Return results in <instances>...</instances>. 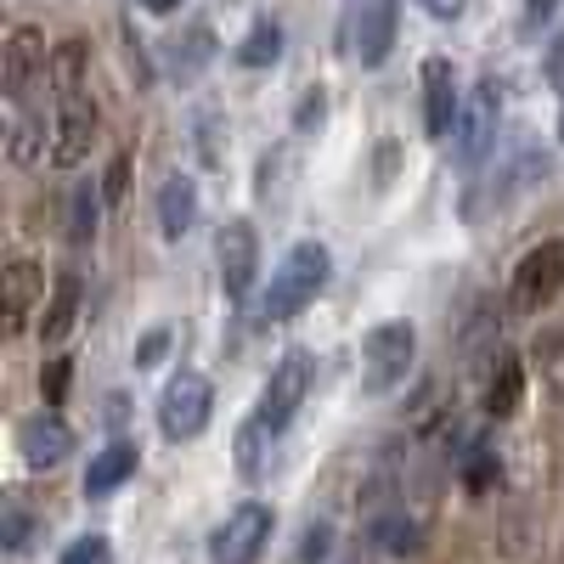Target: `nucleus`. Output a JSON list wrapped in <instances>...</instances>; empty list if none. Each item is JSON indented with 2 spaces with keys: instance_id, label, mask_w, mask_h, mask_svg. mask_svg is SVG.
<instances>
[{
  "instance_id": "obj_1",
  "label": "nucleus",
  "mask_w": 564,
  "mask_h": 564,
  "mask_svg": "<svg viewBox=\"0 0 564 564\" xmlns=\"http://www.w3.org/2000/svg\"><path fill=\"white\" fill-rule=\"evenodd\" d=\"M327 276H334V254L322 243H294L289 260H282L265 282L260 294V322L276 327V322H294L305 305H316V294L327 289Z\"/></svg>"
},
{
  "instance_id": "obj_2",
  "label": "nucleus",
  "mask_w": 564,
  "mask_h": 564,
  "mask_svg": "<svg viewBox=\"0 0 564 564\" xmlns=\"http://www.w3.org/2000/svg\"><path fill=\"white\" fill-rule=\"evenodd\" d=\"M417 361V327L406 316L379 322L372 334L361 339V390L367 395H390L406 384V372Z\"/></svg>"
},
{
  "instance_id": "obj_3",
  "label": "nucleus",
  "mask_w": 564,
  "mask_h": 564,
  "mask_svg": "<svg viewBox=\"0 0 564 564\" xmlns=\"http://www.w3.org/2000/svg\"><path fill=\"white\" fill-rule=\"evenodd\" d=\"M311 379H316V356L311 350H289L276 367H271V379H265V390H260V401H254V423L276 441V435H289V423L300 417V406H305V395H311Z\"/></svg>"
},
{
  "instance_id": "obj_4",
  "label": "nucleus",
  "mask_w": 564,
  "mask_h": 564,
  "mask_svg": "<svg viewBox=\"0 0 564 564\" xmlns=\"http://www.w3.org/2000/svg\"><path fill=\"white\" fill-rule=\"evenodd\" d=\"M209 417H215V384L204 379V372L181 367L159 395V435L170 446H186V441H198L209 430Z\"/></svg>"
},
{
  "instance_id": "obj_5",
  "label": "nucleus",
  "mask_w": 564,
  "mask_h": 564,
  "mask_svg": "<svg viewBox=\"0 0 564 564\" xmlns=\"http://www.w3.org/2000/svg\"><path fill=\"white\" fill-rule=\"evenodd\" d=\"M271 536H276V508L260 502V497H249V502H238L215 525L209 564H260V553L271 547Z\"/></svg>"
},
{
  "instance_id": "obj_6",
  "label": "nucleus",
  "mask_w": 564,
  "mask_h": 564,
  "mask_svg": "<svg viewBox=\"0 0 564 564\" xmlns=\"http://www.w3.org/2000/svg\"><path fill=\"white\" fill-rule=\"evenodd\" d=\"M558 289H564V243L547 238V243H536L520 265H513V276H508V311L513 316H542L558 300Z\"/></svg>"
},
{
  "instance_id": "obj_7",
  "label": "nucleus",
  "mask_w": 564,
  "mask_h": 564,
  "mask_svg": "<svg viewBox=\"0 0 564 564\" xmlns=\"http://www.w3.org/2000/svg\"><path fill=\"white\" fill-rule=\"evenodd\" d=\"M215 265H220V294L231 305H243L260 282V231L254 220H226L220 226V243H215Z\"/></svg>"
},
{
  "instance_id": "obj_8",
  "label": "nucleus",
  "mask_w": 564,
  "mask_h": 564,
  "mask_svg": "<svg viewBox=\"0 0 564 564\" xmlns=\"http://www.w3.org/2000/svg\"><path fill=\"white\" fill-rule=\"evenodd\" d=\"M497 124H502V90H497V79H480L463 97V113H457V130H452L457 159L463 164H480L497 148Z\"/></svg>"
},
{
  "instance_id": "obj_9",
  "label": "nucleus",
  "mask_w": 564,
  "mask_h": 564,
  "mask_svg": "<svg viewBox=\"0 0 564 564\" xmlns=\"http://www.w3.org/2000/svg\"><path fill=\"white\" fill-rule=\"evenodd\" d=\"M90 141H97V102H90V97H57V119H52V164H57V170L85 164Z\"/></svg>"
},
{
  "instance_id": "obj_10",
  "label": "nucleus",
  "mask_w": 564,
  "mask_h": 564,
  "mask_svg": "<svg viewBox=\"0 0 564 564\" xmlns=\"http://www.w3.org/2000/svg\"><path fill=\"white\" fill-rule=\"evenodd\" d=\"M45 74H52L45 34H40L34 23H18V29L7 34V63H0V85H7V97L23 102L29 90H34V79H45Z\"/></svg>"
},
{
  "instance_id": "obj_11",
  "label": "nucleus",
  "mask_w": 564,
  "mask_h": 564,
  "mask_svg": "<svg viewBox=\"0 0 564 564\" xmlns=\"http://www.w3.org/2000/svg\"><path fill=\"white\" fill-rule=\"evenodd\" d=\"M34 300H45V271H40V260L12 254L7 265H0V327H7V334H23Z\"/></svg>"
},
{
  "instance_id": "obj_12",
  "label": "nucleus",
  "mask_w": 564,
  "mask_h": 564,
  "mask_svg": "<svg viewBox=\"0 0 564 564\" xmlns=\"http://www.w3.org/2000/svg\"><path fill=\"white\" fill-rule=\"evenodd\" d=\"M18 452L29 468H57L74 457V430L57 417V412H34L18 423Z\"/></svg>"
},
{
  "instance_id": "obj_13",
  "label": "nucleus",
  "mask_w": 564,
  "mask_h": 564,
  "mask_svg": "<svg viewBox=\"0 0 564 564\" xmlns=\"http://www.w3.org/2000/svg\"><path fill=\"white\" fill-rule=\"evenodd\" d=\"M457 113H463L457 74H452L446 57H430V63H423V130H430V135H452Z\"/></svg>"
},
{
  "instance_id": "obj_14",
  "label": "nucleus",
  "mask_w": 564,
  "mask_h": 564,
  "mask_svg": "<svg viewBox=\"0 0 564 564\" xmlns=\"http://www.w3.org/2000/svg\"><path fill=\"white\" fill-rule=\"evenodd\" d=\"M395 23H401V7L395 0H367L361 18H356V63L361 68H379L395 45Z\"/></svg>"
},
{
  "instance_id": "obj_15",
  "label": "nucleus",
  "mask_w": 564,
  "mask_h": 564,
  "mask_svg": "<svg viewBox=\"0 0 564 564\" xmlns=\"http://www.w3.org/2000/svg\"><path fill=\"white\" fill-rule=\"evenodd\" d=\"M198 226V181L193 175H164L159 186V231L170 243H181Z\"/></svg>"
},
{
  "instance_id": "obj_16",
  "label": "nucleus",
  "mask_w": 564,
  "mask_h": 564,
  "mask_svg": "<svg viewBox=\"0 0 564 564\" xmlns=\"http://www.w3.org/2000/svg\"><path fill=\"white\" fill-rule=\"evenodd\" d=\"M79 276L74 271H63L57 282H52V294H45V305H40V339L45 345H63L68 334H74V322H79Z\"/></svg>"
},
{
  "instance_id": "obj_17",
  "label": "nucleus",
  "mask_w": 564,
  "mask_h": 564,
  "mask_svg": "<svg viewBox=\"0 0 564 564\" xmlns=\"http://www.w3.org/2000/svg\"><path fill=\"white\" fill-rule=\"evenodd\" d=\"M135 463H141V452H135L130 441L102 446L97 457H90V468H85V497H113V491L135 475Z\"/></svg>"
},
{
  "instance_id": "obj_18",
  "label": "nucleus",
  "mask_w": 564,
  "mask_h": 564,
  "mask_svg": "<svg viewBox=\"0 0 564 564\" xmlns=\"http://www.w3.org/2000/svg\"><path fill=\"white\" fill-rule=\"evenodd\" d=\"M491 372H497V379L486 384V412H491V417H508L513 406H520V390H525L520 356H502V361H497Z\"/></svg>"
},
{
  "instance_id": "obj_19",
  "label": "nucleus",
  "mask_w": 564,
  "mask_h": 564,
  "mask_svg": "<svg viewBox=\"0 0 564 564\" xmlns=\"http://www.w3.org/2000/svg\"><path fill=\"white\" fill-rule=\"evenodd\" d=\"M170 57H175V74L181 79H198L204 68H209V57H215V34L198 23V29H186L175 45H170Z\"/></svg>"
},
{
  "instance_id": "obj_20",
  "label": "nucleus",
  "mask_w": 564,
  "mask_h": 564,
  "mask_svg": "<svg viewBox=\"0 0 564 564\" xmlns=\"http://www.w3.org/2000/svg\"><path fill=\"white\" fill-rule=\"evenodd\" d=\"M52 85L57 97H85V40H63L52 52Z\"/></svg>"
},
{
  "instance_id": "obj_21",
  "label": "nucleus",
  "mask_w": 564,
  "mask_h": 564,
  "mask_svg": "<svg viewBox=\"0 0 564 564\" xmlns=\"http://www.w3.org/2000/svg\"><path fill=\"white\" fill-rule=\"evenodd\" d=\"M97 215H102V186L79 181L74 186V204H68V238L74 243H90V238H97Z\"/></svg>"
},
{
  "instance_id": "obj_22",
  "label": "nucleus",
  "mask_w": 564,
  "mask_h": 564,
  "mask_svg": "<svg viewBox=\"0 0 564 564\" xmlns=\"http://www.w3.org/2000/svg\"><path fill=\"white\" fill-rule=\"evenodd\" d=\"M45 148H52V141H45V124H40L34 113H18L12 130H7V153H12V164H40Z\"/></svg>"
},
{
  "instance_id": "obj_23",
  "label": "nucleus",
  "mask_w": 564,
  "mask_h": 564,
  "mask_svg": "<svg viewBox=\"0 0 564 564\" xmlns=\"http://www.w3.org/2000/svg\"><path fill=\"white\" fill-rule=\"evenodd\" d=\"M282 57V29L271 23V18H260L249 34H243V45H238V63L243 68H271Z\"/></svg>"
},
{
  "instance_id": "obj_24",
  "label": "nucleus",
  "mask_w": 564,
  "mask_h": 564,
  "mask_svg": "<svg viewBox=\"0 0 564 564\" xmlns=\"http://www.w3.org/2000/svg\"><path fill=\"white\" fill-rule=\"evenodd\" d=\"M265 463H271V435L249 417L243 430H238V475H243V480H260V475H265Z\"/></svg>"
},
{
  "instance_id": "obj_25",
  "label": "nucleus",
  "mask_w": 564,
  "mask_h": 564,
  "mask_svg": "<svg viewBox=\"0 0 564 564\" xmlns=\"http://www.w3.org/2000/svg\"><path fill=\"white\" fill-rule=\"evenodd\" d=\"M57 564H113V542H108L102 531L74 536V542H68V553H63Z\"/></svg>"
},
{
  "instance_id": "obj_26",
  "label": "nucleus",
  "mask_w": 564,
  "mask_h": 564,
  "mask_svg": "<svg viewBox=\"0 0 564 564\" xmlns=\"http://www.w3.org/2000/svg\"><path fill=\"white\" fill-rule=\"evenodd\" d=\"M0 520H7V536H0V542H7V553H23V547H29V508H23L18 497H7Z\"/></svg>"
},
{
  "instance_id": "obj_27",
  "label": "nucleus",
  "mask_w": 564,
  "mask_h": 564,
  "mask_svg": "<svg viewBox=\"0 0 564 564\" xmlns=\"http://www.w3.org/2000/svg\"><path fill=\"white\" fill-rule=\"evenodd\" d=\"M68 372H74V367H68L63 356L40 367V395L52 401V412H57V406H63V395H68Z\"/></svg>"
},
{
  "instance_id": "obj_28",
  "label": "nucleus",
  "mask_w": 564,
  "mask_h": 564,
  "mask_svg": "<svg viewBox=\"0 0 564 564\" xmlns=\"http://www.w3.org/2000/svg\"><path fill=\"white\" fill-rule=\"evenodd\" d=\"M542 372H547V390H553V395H564V327L542 345Z\"/></svg>"
},
{
  "instance_id": "obj_29",
  "label": "nucleus",
  "mask_w": 564,
  "mask_h": 564,
  "mask_svg": "<svg viewBox=\"0 0 564 564\" xmlns=\"http://www.w3.org/2000/svg\"><path fill=\"white\" fill-rule=\"evenodd\" d=\"M164 350H170V327H153V334H148V339L135 345V372L159 367V361H164Z\"/></svg>"
},
{
  "instance_id": "obj_30",
  "label": "nucleus",
  "mask_w": 564,
  "mask_h": 564,
  "mask_svg": "<svg viewBox=\"0 0 564 564\" xmlns=\"http://www.w3.org/2000/svg\"><path fill=\"white\" fill-rule=\"evenodd\" d=\"M542 79L558 90V97H564V29L547 40V57H542Z\"/></svg>"
},
{
  "instance_id": "obj_31",
  "label": "nucleus",
  "mask_w": 564,
  "mask_h": 564,
  "mask_svg": "<svg viewBox=\"0 0 564 564\" xmlns=\"http://www.w3.org/2000/svg\"><path fill=\"white\" fill-rule=\"evenodd\" d=\"M124 181H130V153H119V159L108 164V175H102V198H108V204L124 198Z\"/></svg>"
},
{
  "instance_id": "obj_32",
  "label": "nucleus",
  "mask_w": 564,
  "mask_h": 564,
  "mask_svg": "<svg viewBox=\"0 0 564 564\" xmlns=\"http://www.w3.org/2000/svg\"><path fill=\"white\" fill-rule=\"evenodd\" d=\"M322 90H305V108H300V130H311V124H322Z\"/></svg>"
},
{
  "instance_id": "obj_33",
  "label": "nucleus",
  "mask_w": 564,
  "mask_h": 564,
  "mask_svg": "<svg viewBox=\"0 0 564 564\" xmlns=\"http://www.w3.org/2000/svg\"><path fill=\"white\" fill-rule=\"evenodd\" d=\"M423 7H430V18L452 23V18H463V7H468V0H423Z\"/></svg>"
},
{
  "instance_id": "obj_34",
  "label": "nucleus",
  "mask_w": 564,
  "mask_h": 564,
  "mask_svg": "<svg viewBox=\"0 0 564 564\" xmlns=\"http://www.w3.org/2000/svg\"><path fill=\"white\" fill-rule=\"evenodd\" d=\"M553 7H558V0H525V18L542 23V18H553Z\"/></svg>"
},
{
  "instance_id": "obj_35",
  "label": "nucleus",
  "mask_w": 564,
  "mask_h": 564,
  "mask_svg": "<svg viewBox=\"0 0 564 564\" xmlns=\"http://www.w3.org/2000/svg\"><path fill=\"white\" fill-rule=\"evenodd\" d=\"M141 7H148V12H175L181 0H141Z\"/></svg>"
},
{
  "instance_id": "obj_36",
  "label": "nucleus",
  "mask_w": 564,
  "mask_h": 564,
  "mask_svg": "<svg viewBox=\"0 0 564 564\" xmlns=\"http://www.w3.org/2000/svg\"><path fill=\"white\" fill-rule=\"evenodd\" d=\"M558 135H564V108H558Z\"/></svg>"
}]
</instances>
